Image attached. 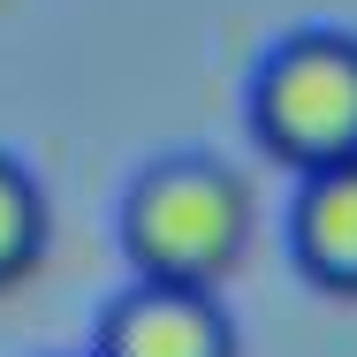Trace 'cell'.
Returning <instances> with one entry per match:
<instances>
[{
    "label": "cell",
    "instance_id": "1",
    "mask_svg": "<svg viewBox=\"0 0 357 357\" xmlns=\"http://www.w3.org/2000/svg\"><path fill=\"white\" fill-rule=\"evenodd\" d=\"M122 251L137 282H183V289H220L236 274V259L251 251V183L236 160H220L206 144H175L152 152L130 190H122Z\"/></svg>",
    "mask_w": 357,
    "mask_h": 357
},
{
    "label": "cell",
    "instance_id": "2",
    "mask_svg": "<svg viewBox=\"0 0 357 357\" xmlns=\"http://www.w3.org/2000/svg\"><path fill=\"white\" fill-rule=\"evenodd\" d=\"M243 122L296 175L357 160V31L350 23H296V31H282L251 61Z\"/></svg>",
    "mask_w": 357,
    "mask_h": 357
},
{
    "label": "cell",
    "instance_id": "3",
    "mask_svg": "<svg viewBox=\"0 0 357 357\" xmlns=\"http://www.w3.org/2000/svg\"><path fill=\"white\" fill-rule=\"evenodd\" d=\"M236 319L220 289H183V282H130L99 304L91 357H236Z\"/></svg>",
    "mask_w": 357,
    "mask_h": 357
},
{
    "label": "cell",
    "instance_id": "4",
    "mask_svg": "<svg viewBox=\"0 0 357 357\" xmlns=\"http://www.w3.org/2000/svg\"><path fill=\"white\" fill-rule=\"evenodd\" d=\"M289 259L327 296H357V160L296 175L289 198Z\"/></svg>",
    "mask_w": 357,
    "mask_h": 357
},
{
    "label": "cell",
    "instance_id": "5",
    "mask_svg": "<svg viewBox=\"0 0 357 357\" xmlns=\"http://www.w3.org/2000/svg\"><path fill=\"white\" fill-rule=\"evenodd\" d=\"M46 236H54V206H46L38 167L0 144V289H15V282L38 274Z\"/></svg>",
    "mask_w": 357,
    "mask_h": 357
},
{
    "label": "cell",
    "instance_id": "6",
    "mask_svg": "<svg viewBox=\"0 0 357 357\" xmlns=\"http://www.w3.org/2000/svg\"><path fill=\"white\" fill-rule=\"evenodd\" d=\"M84 357H91V350H84Z\"/></svg>",
    "mask_w": 357,
    "mask_h": 357
}]
</instances>
